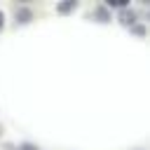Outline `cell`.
Segmentation results:
<instances>
[{"label":"cell","instance_id":"1","mask_svg":"<svg viewBox=\"0 0 150 150\" xmlns=\"http://www.w3.org/2000/svg\"><path fill=\"white\" fill-rule=\"evenodd\" d=\"M33 19V12L30 9H26V7H19L16 9V23H28Z\"/></svg>","mask_w":150,"mask_h":150},{"label":"cell","instance_id":"2","mask_svg":"<svg viewBox=\"0 0 150 150\" xmlns=\"http://www.w3.org/2000/svg\"><path fill=\"white\" fill-rule=\"evenodd\" d=\"M94 16H96V21H101V23L110 21V14H108L105 7H96V9H94Z\"/></svg>","mask_w":150,"mask_h":150},{"label":"cell","instance_id":"3","mask_svg":"<svg viewBox=\"0 0 150 150\" xmlns=\"http://www.w3.org/2000/svg\"><path fill=\"white\" fill-rule=\"evenodd\" d=\"M120 21L134 26V21H136V12H122V14H120Z\"/></svg>","mask_w":150,"mask_h":150},{"label":"cell","instance_id":"4","mask_svg":"<svg viewBox=\"0 0 150 150\" xmlns=\"http://www.w3.org/2000/svg\"><path fill=\"white\" fill-rule=\"evenodd\" d=\"M73 7H77V2H75V0H70V2H63V5H56V12H70Z\"/></svg>","mask_w":150,"mask_h":150},{"label":"cell","instance_id":"5","mask_svg":"<svg viewBox=\"0 0 150 150\" xmlns=\"http://www.w3.org/2000/svg\"><path fill=\"white\" fill-rule=\"evenodd\" d=\"M16 150H40L38 145H33V143H19V148Z\"/></svg>","mask_w":150,"mask_h":150},{"label":"cell","instance_id":"6","mask_svg":"<svg viewBox=\"0 0 150 150\" xmlns=\"http://www.w3.org/2000/svg\"><path fill=\"white\" fill-rule=\"evenodd\" d=\"M131 30H134L136 35H145V28H143V26H131Z\"/></svg>","mask_w":150,"mask_h":150}]
</instances>
